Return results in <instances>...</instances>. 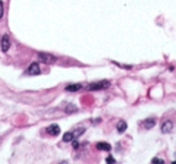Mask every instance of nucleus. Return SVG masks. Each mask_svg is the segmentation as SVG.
Instances as JSON below:
<instances>
[{"label": "nucleus", "instance_id": "obj_2", "mask_svg": "<svg viewBox=\"0 0 176 164\" xmlns=\"http://www.w3.org/2000/svg\"><path fill=\"white\" fill-rule=\"evenodd\" d=\"M110 86V82L109 81H100V82H94V83H91L89 86L87 87L88 91H99V89H105Z\"/></svg>", "mask_w": 176, "mask_h": 164}, {"label": "nucleus", "instance_id": "obj_9", "mask_svg": "<svg viewBox=\"0 0 176 164\" xmlns=\"http://www.w3.org/2000/svg\"><path fill=\"white\" fill-rule=\"evenodd\" d=\"M81 88H82V86L80 83H75V85H70V86L65 87V91H68V92H77Z\"/></svg>", "mask_w": 176, "mask_h": 164}, {"label": "nucleus", "instance_id": "obj_5", "mask_svg": "<svg viewBox=\"0 0 176 164\" xmlns=\"http://www.w3.org/2000/svg\"><path fill=\"white\" fill-rule=\"evenodd\" d=\"M172 127H174V124H172V122H171V121H165V122L162 124L160 130H162V133L168 134V133H170L171 130H172Z\"/></svg>", "mask_w": 176, "mask_h": 164}, {"label": "nucleus", "instance_id": "obj_17", "mask_svg": "<svg viewBox=\"0 0 176 164\" xmlns=\"http://www.w3.org/2000/svg\"><path fill=\"white\" fill-rule=\"evenodd\" d=\"M72 141H74V140H72ZM72 146H74V148H77V147H78V142H77V141H74V142H72Z\"/></svg>", "mask_w": 176, "mask_h": 164}, {"label": "nucleus", "instance_id": "obj_16", "mask_svg": "<svg viewBox=\"0 0 176 164\" xmlns=\"http://www.w3.org/2000/svg\"><path fill=\"white\" fill-rule=\"evenodd\" d=\"M3 15H4V4L3 1H0V18L3 17Z\"/></svg>", "mask_w": 176, "mask_h": 164}, {"label": "nucleus", "instance_id": "obj_14", "mask_svg": "<svg viewBox=\"0 0 176 164\" xmlns=\"http://www.w3.org/2000/svg\"><path fill=\"white\" fill-rule=\"evenodd\" d=\"M151 163L152 164H164V160L163 159H159V158H152Z\"/></svg>", "mask_w": 176, "mask_h": 164}, {"label": "nucleus", "instance_id": "obj_7", "mask_svg": "<svg viewBox=\"0 0 176 164\" xmlns=\"http://www.w3.org/2000/svg\"><path fill=\"white\" fill-rule=\"evenodd\" d=\"M156 125V118H147L143 122V128L146 129H152Z\"/></svg>", "mask_w": 176, "mask_h": 164}, {"label": "nucleus", "instance_id": "obj_8", "mask_svg": "<svg viewBox=\"0 0 176 164\" xmlns=\"http://www.w3.org/2000/svg\"><path fill=\"white\" fill-rule=\"evenodd\" d=\"M97 148L100 150V151H111V145L107 144V142H98Z\"/></svg>", "mask_w": 176, "mask_h": 164}, {"label": "nucleus", "instance_id": "obj_6", "mask_svg": "<svg viewBox=\"0 0 176 164\" xmlns=\"http://www.w3.org/2000/svg\"><path fill=\"white\" fill-rule=\"evenodd\" d=\"M47 132H48L51 135L57 137V135H59V133H61V128H59V125H58V124H51V125L47 128Z\"/></svg>", "mask_w": 176, "mask_h": 164}, {"label": "nucleus", "instance_id": "obj_18", "mask_svg": "<svg viewBox=\"0 0 176 164\" xmlns=\"http://www.w3.org/2000/svg\"><path fill=\"white\" fill-rule=\"evenodd\" d=\"M175 157H176V153H175Z\"/></svg>", "mask_w": 176, "mask_h": 164}, {"label": "nucleus", "instance_id": "obj_3", "mask_svg": "<svg viewBox=\"0 0 176 164\" xmlns=\"http://www.w3.org/2000/svg\"><path fill=\"white\" fill-rule=\"evenodd\" d=\"M27 74H28V75H32V76L40 75V74H41V70H40L39 64H38V63H33V64H30V67H29L28 70H27Z\"/></svg>", "mask_w": 176, "mask_h": 164}, {"label": "nucleus", "instance_id": "obj_13", "mask_svg": "<svg viewBox=\"0 0 176 164\" xmlns=\"http://www.w3.org/2000/svg\"><path fill=\"white\" fill-rule=\"evenodd\" d=\"M76 133H74V137H80V135H82L83 134V132H84V128H78L77 130H75Z\"/></svg>", "mask_w": 176, "mask_h": 164}, {"label": "nucleus", "instance_id": "obj_4", "mask_svg": "<svg viewBox=\"0 0 176 164\" xmlns=\"http://www.w3.org/2000/svg\"><path fill=\"white\" fill-rule=\"evenodd\" d=\"M10 46H11V41L9 39V35H4L1 39V51L7 52L10 50Z\"/></svg>", "mask_w": 176, "mask_h": 164}, {"label": "nucleus", "instance_id": "obj_1", "mask_svg": "<svg viewBox=\"0 0 176 164\" xmlns=\"http://www.w3.org/2000/svg\"><path fill=\"white\" fill-rule=\"evenodd\" d=\"M39 58L41 62L46 63V64H53L57 62V57H54L53 54H50V53H46V52H39L38 53Z\"/></svg>", "mask_w": 176, "mask_h": 164}, {"label": "nucleus", "instance_id": "obj_15", "mask_svg": "<svg viewBox=\"0 0 176 164\" xmlns=\"http://www.w3.org/2000/svg\"><path fill=\"white\" fill-rule=\"evenodd\" d=\"M106 163H109V164H115L116 160H115V158H113L112 156H110V157L106 158Z\"/></svg>", "mask_w": 176, "mask_h": 164}, {"label": "nucleus", "instance_id": "obj_12", "mask_svg": "<svg viewBox=\"0 0 176 164\" xmlns=\"http://www.w3.org/2000/svg\"><path fill=\"white\" fill-rule=\"evenodd\" d=\"M77 110V108L74 105V104H69L67 108H65V112L67 114H72V112H75Z\"/></svg>", "mask_w": 176, "mask_h": 164}, {"label": "nucleus", "instance_id": "obj_10", "mask_svg": "<svg viewBox=\"0 0 176 164\" xmlns=\"http://www.w3.org/2000/svg\"><path fill=\"white\" fill-rule=\"evenodd\" d=\"M126 129H127V123L124 121H120L117 123V130H118V133H123Z\"/></svg>", "mask_w": 176, "mask_h": 164}, {"label": "nucleus", "instance_id": "obj_11", "mask_svg": "<svg viewBox=\"0 0 176 164\" xmlns=\"http://www.w3.org/2000/svg\"><path fill=\"white\" fill-rule=\"evenodd\" d=\"M72 140H74V133L72 132H68V133H65L63 135V141L64 142H70Z\"/></svg>", "mask_w": 176, "mask_h": 164}]
</instances>
